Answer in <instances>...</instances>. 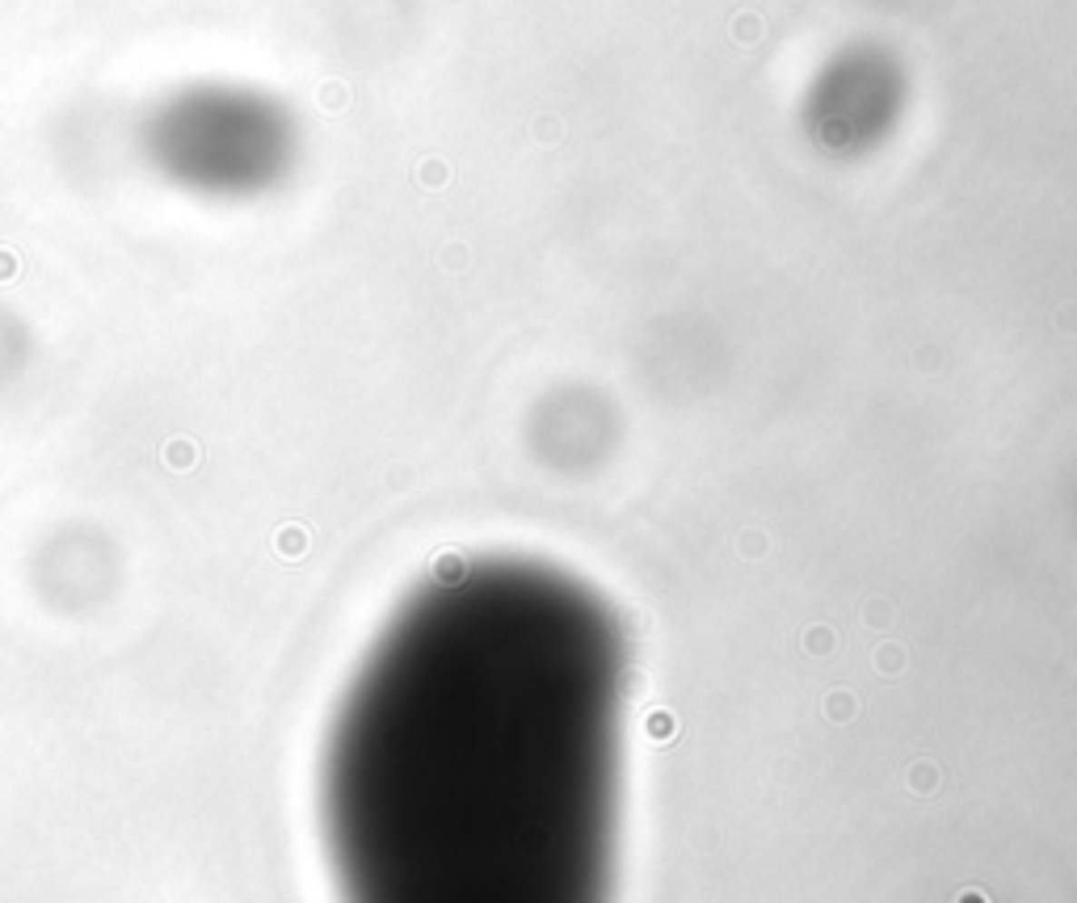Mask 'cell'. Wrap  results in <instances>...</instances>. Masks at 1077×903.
I'll use <instances>...</instances> for the list:
<instances>
[{
  "mask_svg": "<svg viewBox=\"0 0 1077 903\" xmlns=\"http://www.w3.org/2000/svg\"><path fill=\"white\" fill-rule=\"evenodd\" d=\"M623 626L543 559L421 584L337 702L320 832L337 903H611Z\"/></svg>",
  "mask_w": 1077,
  "mask_h": 903,
  "instance_id": "1",
  "label": "cell"
}]
</instances>
